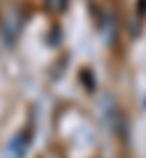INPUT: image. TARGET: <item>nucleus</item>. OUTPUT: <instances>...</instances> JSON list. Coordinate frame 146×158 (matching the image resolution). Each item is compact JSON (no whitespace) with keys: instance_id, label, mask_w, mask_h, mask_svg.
Returning <instances> with one entry per match:
<instances>
[{"instance_id":"obj_1","label":"nucleus","mask_w":146,"mask_h":158,"mask_svg":"<svg viewBox=\"0 0 146 158\" xmlns=\"http://www.w3.org/2000/svg\"><path fill=\"white\" fill-rule=\"evenodd\" d=\"M44 5H46V10H49V12L61 15L63 10L68 7V0H44Z\"/></svg>"}]
</instances>
